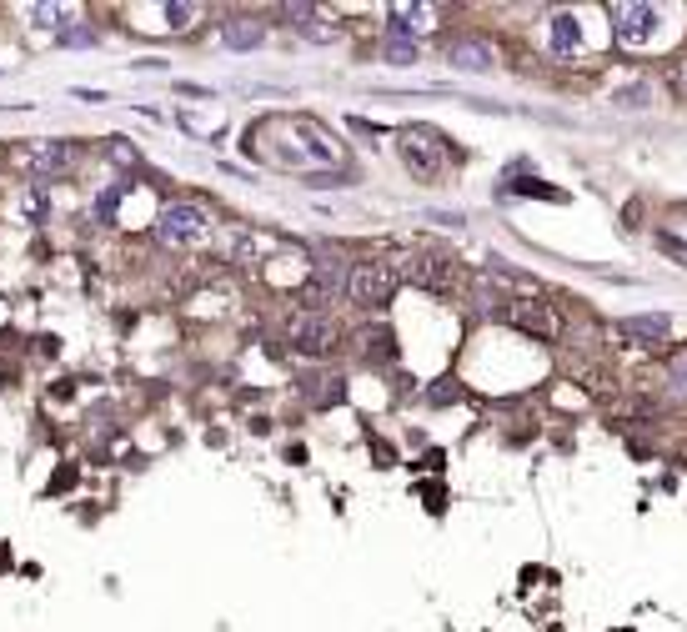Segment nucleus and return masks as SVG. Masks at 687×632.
<instances>
[{
    "label": "nucleus",
    "mask_w": 687,
    "mask_h": 632,
    "mask_svg": "<svg viewBox=\"0 0 687 632\" xmlns=\"http://www.w3.org/2000/svg\"><path fill=\"white\" fill-rule=\"evenodd\" d=\"M652 26H657V11H652V6H612V31H617V41L642 46V41L652 36Z\"/></svg>",
    "instance_id": "8"
},
{
    "label": "nucleus",
    "mask_w": 687,
    "mask_h": 632,
    "mask_svg": "<svg viewBox=\"0 0 687 632\" xmlns=\"http://www.w3.org/2000/svg\"><path fill=\"white\" fill-rule=\"evenodd\" d=\"M657 246H662L667 256H677V261L687 266V241H682V236H672V231H657Z\"/></svg>",
    "instance_id": "17"
},
{
    "label": "nucleus",
    "mask_w": 687,
    "mask_h": 632,
    "mask_svg": "<svg viewBox=\"0 0 687 632\" xmlns=\"http://www.w3.org/2000/svg\"><path fill=\"white\" fill-rule=\"evenodd\" d=\"M622 106H647V91H642V86H637V91H627V96H622Z\"/></svg>",
    "instance_id": "21"
},
{
    "label": "nucleus",
    "mask_w": 687,
    "mask_h": 632,
    "mask_svg": "<svg viewBox=\"0 0 687 632\" xmlns=\"http://www.w3.org/2000/svg\"><path fill=\"white\" fill-rule=\"evenodd\" d=\"M417 26H427V11H422V6H397V11H392V41H407Z\"/></svg>",
    "instance_id": "13"
},
{
    "label": "nucleus",
    "mask_w": 687,
    "mask_h": 632,
    "mask_svg": "<svg viewBox=\"0 0 687 632\" xmlns=\"http://www.w3.org/2000/svg\"><path fill=\"white\" fill-rule=\"evenodd\" d=\"M336 291H347V266H341V256H321L316 271H311V281L301 286V301H306V306H321V301H331Z\"/></svg>",
    "instance_id": "7"
},
{
    "label": "nucleus",
    "mask_w": 687,
    "mask_h": 632,
    "mask_svg": "<svg viewBox=\"0 0 687 632\" xmlns=\"http://www.w3.org/2000/svg\"><path fill=\"white\" fill-rule=\"evenodd\" d=\"M31 16H36V26H56V16H66V11L61 6H36Z\"/></svg>",
    "instance_id": "19"
},
{
    "label": "nucleus",
    "mask_w": 687,
    "mask_h": 632,
    "mask_svg": "<svg viewBox=\"0 0 687 632\" xmlns=\"http://www.w3.org/2000/svg\"><path fill=\"white\" fill-rule=\"evenodd\" d=\"M291 347L301 352V357H331L336 352V322H331V316H321V311H301L296 316V322H291Z\"/></svg>",
    "instance_id": "5"
},
{
    "label": "nucleus",
    "mask_w": 687,
    "mask_h": 632,
    "mask_svg": "<svg viewBox=\"0 0 687 632\" xmlns=\"http://www.w3.org/2000/svg\"><path fill=\"white\" fill-rule=\"evenodd\" d=\"M397 266L392 261H357L352 271H347V296L357 301V306H392V296H397Z\"/></svg>",
    "instance_id": "2"
},
{
    "label": "nucleus",
    "mask_w": 687,
    "mask_h": 632,
    "mask_svg": "<svg viewBox=\"0 0 687 632\" xmlns=\"http://www.w3.org/2000/svg\"><path fill=\"white\" fill-rule=\"evenodd\" d=\"M291 21H296L301 36H311V41H331V26H316V11H311V6H291Z\"/></svg>",
    "instance_id": "15"
},
{
    "label": "nucleus",
    "mask_w": 687,
    "mask_h": 632,
    "mask_svg": "<svg viewBox=\"0 0 687 632\" xmlns=\"http://www.w3.org/2000/svg\"><path fill=\"white\" fill-rule=\"evenodd\" d=\"M402 161L412 166V176H422V181H437V176H442V161H447V151H442V136H437V131H427V126H412V131H402Z\"/></svg>",
    "instance_id": "4"
},
{
    "label": "nucleus",
    "mask_w": 687,
    "mask_h": 632,
    "mask_svg": "<svg viewBox=\"0 0 687 632\" xmlns=\"http://www.w3.org/2000/svg\"><path fill=\"white\" fill-rule=\"evenodd\" d=\"M492 316H497V322H507V327H517V332H527V337H537V342H557V337H562L557 311H552L547 301H532V296L497 301V306H492Z\"/></svg>",
    "instance_id": "1"
},
{
    "label": "nucleus",
    "mask_w": 687,
    "mask_h": 632,
    "mask_svg": "<svg viewBox=\"0 0 687 632\" xmlns=\"http://www.w3.org/2000/svg\"><path fill=\"white\" fill-rule=\"evenodd\" d=\"M552 51H557V56H572V51H577V21H572V16H552Z\"/></svg>",
    "instance_id": "14"
},
{
    "label": "nucleus",
    "mask_w": 687,
    "mask_h": 632,
    "mask_svg": "<svg viewBox=\"0 0 687 632\" xmlns=\"http://www.w3.org/2000/svg\"><path fill=\"white\" fill-rule=\"evenodd\" d=\"M387 61H392V66H412V61H417V46H412V41H387Z\"/></svg>",
    "instance_id": "16"
},
{
    "label": "nucleus",
    "mask_w": 687,
    "mask_h": 632,
    "mask_svg": "<svg viewBox=\"0 0 687 632\" xmlns=\"http://www.w3.org/2000/svg\"><path fill=\"white\" fill-rule=\"evenodd\" d=\"M261 36H266V26H261V21H251V16H231V21L221 26V41H226L231 51H256V46H261Z\"/></svg>",
    "instance_id": "10"
},
{
    "label": "nucleus",
    "mask_w": 687,
    "mask_h": 632,
    "mask_svg": "<svg viewBox=\"0 0 687 632\" xmlns=\"http://www.w3.org/2000/svg\"><path fill=\"white\" fill-rule=\"evenodd\" d=\"M672 392H677V397H687V352L672 362Z\"/></svg>",
    "instance_id": "18"
},
{
    "label": "nucleus",
    "mask_w": 687,
    "mask_h": 632,
    "mask_svg": "<svg viewBox=\"0 0 687 632\" xmlns=\"http://www.w3.org/2000/svg\"><path fill=\"white\" fill-rule=\"evenodd\" d=\"M156 236H161L166 246H196V241L206 236V211L191 206V201H171V206H161V216H156Z\"/></svg>",
    "instance_id": "3"
},
{
    "label": "nucleus",
    "mask_w": 687,
    "mask_h": 632,
    "mask_svg": "<svg viewBox=\"0 0 687 632\" xmlns=\"http://www.w3.org/2000/svg\"><path fill=\"white\" fill-rule=\"evenodd\" d=\"M66 46H91V31H61Z\"/></svg>",
    "instance_id": "20"
},
{
    "label": "nucleus",
    "mask_w": 687,
    "mask_h": 632,
    "mask_svg": "<svg viewBox=\"0 0 687 632\" xmlns=\"http://www.w3.org/2000/svg\"><path fill=\"white\" fill-rule=\"evenodd\" d=\"M71 156L76 151H66V146H31V151H21V166H31V176H51V171H66Z\"/></svg>",
    "instance_id": "12"
},
{
    "label": "nucleus",
    "mask_w": 687,
    "mask_h": 632,
    "mask_svg": "<svg viewBox=\"0 0 687 632\" xmlns=\"http://www.w3.org/2000/svg\"><path fill=\"white\" fill-rule=\"evenodd\" d=\"M452 66L457 71H472V76H482V71H492V46L487 41H452Z\"/></svg>",
    "instance_id": "11"
},
{
    "label": "nucleus",
    "mask_w": 687,
    "mask_h": 632,
    "mask_svg": "<svg viewBox=\"0 0 687 632\" xmlns=\"http://www.w3.org/2000/svg\"><path fill=\"white\" fill-rule=\"evenodd\" d=\"M617 337H627V342H637V347H662L667 342V316H622L617 322Z\"/></svg>",
    "instance_id": "9"
},
{
    "label": "nucleus",
    "mask_w": 687,
    "mask_h": 632,
    "mask_svg": "<svg viewBox=\"0 0 687 632\" xmlns=\"http://www.w3.org/2000/svg\"><path fill=\"white\" fill-rule=\"evenodd\" d=\"M397 276H407L412 286H427V291H452L457 266H452L447 256H407V261L397 266Z\"/></svg>",
    "instance_id": "6"
}]
</instances>
